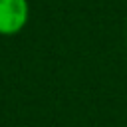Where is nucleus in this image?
Returning <instances> with one entry per match:
<instances>
[{
	"label": "nucleus",
	"mask_w": 127,
	"mask_h": 127,
	"mask_svg": "<svg viewBox=\"0 0 127 127\" xmlns=\"http://www.w3.org/2000/svg\"><path fill=\"white\" fill-rule=\"evenodd\" d=\"M30 18L28 0H0V36L22 32Z\"/></svg>",
	"instance_id": "f257e3e1"
}]
</instances>
